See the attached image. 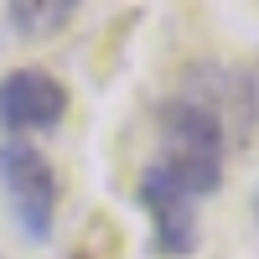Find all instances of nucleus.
<instances>
[{"mask_svg": "<svg viewBox=\"0 0 259 259\" xmlns=\"http://www.w3.org/2000/svg\"><path fill=\"white\" fill-rule=\"evenodd\" d=\"M161 166L171 177H182L192 197H207L223 182V119L207 109V104L192 99H171L161 104Z\"/></svg>", "mask_w": 259, "mask_h": 259, "instance_id": "nucleus-1", "label": "nucleus"}, {"mask_svg": "<svg viewBox=\"0 0 259 259\" xmlns=\"http://www.w3.org/2000/svg\"><path fill=\"white\" fill-rule=\"evenodd\" d=\"M0 187H6V207L21 228L26 244H47L52 218H57V171L26 140L0 145Z\"/></svg>", "mask_w": 259, "mask_h": 259, "instance_id": "nucleus-2", "label": "nucleus"}, {"mask_svg": "<svg viewBox=\"0 0 259 259\" xmlns=\"http://www.w3.org/2000/svg\"><path fill=\"white\" fill-rule=\"evenodd\" d=\"M68 119V89L47 68H16L0 78V130L6 135H41Z\"/></svg>", "mask_w": 259, "mask_h": 259, "instance_id": "nucleus-3", "label": "nucleus"}, {"mask_svg": "<svg viewBox=\"0 0 259 259\" xmlns=\"http://www.w3.org/2000/svg\"><path fill=\"white\" fill-rule=\"evenodd\" d=\"M135 197H140V207L150 212V223H156V249H161V254L182 259V254L197 249V202H202V197H192L182 177H171L161 161H150V166L140 171Z\"/></svg>", "mask_w": 259, "mask_h": 259, "instance_id": "nucleus-4", "label": "nucleus"}, {"mask_svg": "<svg viewBox=\"0 0 259 259\" xmlns=\"http://www.w3.org/2000/svg\"><path fill=\"white\" fill-rule=\"evenodd\" d=\"M73 16H78L73 0H16V6H6V21L16 36H57Z\"/></svg>", "mask_w": 259, "mask_h": 259, "instance_id": "nucleus-5", "label": "nucleus"}, {"mask_svg": "<svg viewBox=\"0 0 259 259\" xmlns=\"http://www.w3.org/2000/svg\"><path fill=\"white\" fill-rule=\"evenodd\" d=\"M73 259H109V254H99V249H94V244H83V249H78V254H73Z\"/></svg>", "mask_w": 259, "mask_h": 259, "instance_id": "nucleus-6", "label": "nucleus"}]
</instances>
